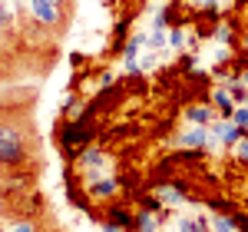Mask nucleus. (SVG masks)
<instances>
[{
  "mask_svg": "<svg viewBox=\"0 0 248 232\" xmlns=\"http://www.w3.org/2000/svg\"><path fill=\"white\" fill-rule=\"evenodd\" d=\"M106 163H109V156L103 153L99 146H86V149H83V153L73 159V169H79V173H90V169H103Z\"/></svg>",
  "mask_w": 248,
  "mask_h": 232,
  "instance_id": "nucleus-6",
  "label": "nucleus"
},
{
  "mask_svg": "<svg viewBox=\"0 0 248 232\" xmlns=\"http://www.w3.org/2000/svg\"><path fill=\"white\" fill-rule=\"evenodd\" d=\"M83 63H86V57H83L79 50H73V53H70V66H83Z\"/></svg>",
  "mask_w": 248,
  "mask_h": 232,
  "instance_id": "nucleus-19",
  "label": "nucleus"
},
{
  "mask_svg": "<svg viewBox=\"0 0 248 232\" xmlns=\"http://www.w3.org/2000/svg\"><path fill=\"white\" fill-rule=\"evenodd\" d=\"M242 47H245V50H248V27H245V30H242Z\"/></svg>",
  "mask_w": 248,
  "mask_h": 232,
  "instance_id": "nucleus-22",
  "label": "nucleus"
},
{
  "mask_svg": "<svg viewBox=\"0 0 248 232\" xmlns=\"http://www.w3.org/2000/svg\"><path fill=\"white\" fill-rule=\"evenodd\" d=\"M186 7H192V10H199V7H205V0H182Z\"/></svg>",
  "mask_w": 248,
  "mask_h": 232,
  "instance_id": "nucleus-21",
  "label": "nucleus"
},
{
  "mask_svg": "<svg viewBox=\"0 0 248 232\" xmlns=\"http://www.w3.org/2000/svg\"><path fill=\"white\" fill-rule=\"evenodd\" d=\"M179 143H182L186 149H205V153H209V126H192V123H186Z\"/></svg>",
  "mask_w": 248,
  "mask_h": 232,
  "instance_id": "nucleus-7",
  "label": "nucleus"
},
{
  "mask_svg": "<svg viewBox=\"0 0 248 232\" xmlns=\"http://www.w3.org/2000/svg\"><path fill=\"white\" fill-rule=\"evenodd\" d=\"M83 189L96 202H109V199H116V196L123 193V176H109V173H103V169H90V173H83Z\"/></svg>",
  "mask_w": 248,
  "mask_h": 232,
  "instance_id": "nucleus-3",
  "label": "nucleus"
},
{
  "mask_svg": "<svg viewBox=\"0 0 248 232\" xmlns=\"http://www.w3.org/2000/svg\"><path fill=\"white\" fill-rule=\"evenodd\" d=\"M235 222H238V232H248V209H245V213L235 209Z\"/></svg>",
  "mask_w": 248,
  "mask_h": 232,
  "instance_id": "nucleus-18",
  "label": "nucleus"
},
{
  "mask_svg": "<svg viewBox=\"0 0 248 232\" xmlns=\"http://www.w3.org/2000/svg\"><path fill=\"white\" fill-rule=\"evenodd\" d=\"M3 209H7V202H3V196H0V215H3Z\"/></svg>",
  "mask_w": 248,
  "mask_h": 232,
  "instance_id": "nucleus-26",
  "label": "nucleus"
},
{
  "mask_svg": "<svg viewBox=\"0 0 248 232\" xmlns=\"http://www.w3.org/2000/svg\"><path fill=\"white\" fill-rule=\"evenodd\" d=\"M212 106L218 110V116H229L232 119V113H235V97H232L229 86H215L212 90Z\"/></svg>",
  "mask_w": 248,
  "mask_h": 232,
  "instance_id": "nucleus-9",
  "label": "nucleus"
},
{
  "mask_svg": "<svg viewBox=\"0 0 248 232\" xmlns=\"http://www.w3.org/2000/svg\"><path fill=\"white\" fill-rule=\"evenodd\" d=\"M116 83H119V80H116L113 70H103V73H99V86H116Z\"/></svg>",
  "mask_w": 248,
  "mask_h": 232,
  "instance_id": "nucleus-17",
  "label": "nucleus"
},
{
  "mask_svg": "<svg viewBox=\"0 0 248 232\" xmlns=\"http://www.w3.org/2000/svg\"><path fill=\"white\" fill-rule=\"evenodd\" d=\"M106 3H109V0H106Z\"/></svg>",
  "mask_w": 248,
  "mask_h": 232,
  "instance_id": "nucleus-28",
  "label": "nucleus"
},
{
  "mask_svg": "<svg viewBox=\"0 0 248 232\" xmlns=\"http://www.w3.org/2000/svg\"><path fill=\"white\" fill-rule=\"evenodd\" d=\"M205 3H209V7H222L225 0H205Z\"/></svg>",
  "mask_w": 248,
  "mask_h": 232,
  "instance_id": "nucleus-23",
  "label": "nucleus"
},
{
  "mask_svg": "<svg viewBox=\"0 0 248 232\" xmlns=\"http://www.w3.org/2000/svg\"><path fill=\"white\" fill-rule=\"evenodd\" d=\"M182 119L192 123V126H209L212 119H218V110L212 106V99H192L182 110Z\"/></svg>",
  "mask_w": 248,
  "mask_h": 232,
  "instance_id": "nucleus-5",
  "label": "nucleus"
},
{
  "mask_svg": "<svg viewBox=\"0 0 248 232\" xmlns=\"http://www.w3.org/2000/svg\"><path fill=\"white\" fill-rule=\"evenodd\" d=\"M242 83H245V90H248V70H242Z\"/></svg>",
  "mask_w": 248,
  "mask_h": 232,
  "instance_id": "nucleus-24",
  "label": "nucleus"
},
{
  "mask_svg": "<svg viewBox=\"0 0 248 232\" xmlns=\"http://www.w3.org/2000/svg\"><path fill=\"white\" fill-rule=\"evenodd\" d=\"M146 47H153V50L169 47V30H166V27H153V33H149V43H146Z\"/></svg>",
  "mask_w": 248,
  "mask_h": 232,
  "instance_id": "nucleus-13",
  "label": "nucleus"
},
{
  "mask_svg": "<svg viewBox=\"0 0 248 232\" xmlns=\"http://www.w3.org/2000/svg\"><path fill=\"white\" fill-rule=\"evenodd\" d=\"M3 173H7V166H3V163H0V182H3V179H7V176H3Z\"/></svg>",
  "mask_w": 248,
  "mask_h": 232,
  "instance_id": "nucleus-25",
  "label": "nucleus"
},
{
  "mask_svg": "<svg viewBox=\"0 0 248 232\" xmlns=\"http://www.w3.org/2000/svg\"><path fill=\"white\" fill-rule=\"evenodd\" d=\"M232 153H235V159H238V163H245V166H248V130L238 136V143L232 146Z\"/></svg>",
  "mask_w": 248,
  "mask_h": 232,
  "instance_id": "nucleus-15",
  "label": "nucleus"
},
{
  "mask_svg": "<svg viewBox=\"0 0 248 232\" xmlns=\"http://www.w3.org/2000/svg\"><path fill=\"white\" fill-rule=\"evenodd\" d=\"M0 232H10V229H7V226H0Z\"/></svg>",
  "mask_w": 248,
  "mask_h": 232,
  "instance_id": "nucleus-27",
  "label": "nucleus"
},
{
  "mask_svg": "<svg viewBox=\"0 0 248 232\" xmlns=\"http://www.w3.org/2000/svg\"><path fill=\"white\" fill-rule=\"evenodd\" d=\"M232 119L242 126V130H248V103L245 106H235V113H232Z\"/></svg>",
  "mask_w": 248,
  "mask_h": 232,
  "instance_id": "nucleus-16",
  "label": "nucleus"
},
{
  "mask_svg": "<svg viewBox=\"0 0 248 232\" xmlns=\"http://www.w3.org/2000/svg\"><path fill=\"white\" fill-rule=\"evenodd\" d=\"M27 10L43 30H60L66 23V0H27Z\"/></svg>",
  "mask_w": 248,
  "mask_h": 232,
  "instance_id": "nucleus-4",
  "label": "nucleus"
},
{
  "mask_svg": "<svg viewBox=\"0 0 248 232\" xmlns=\"http://www.w3.org/2000/svg\"><path fill=\"white\" fill-rule=\"evenodd\" d=\"M162 219L166 215L159 213H149V209H136V232H162Z\"/></svg>",
  "mask_w": 248,
  "mask_h": 232,
  "instance_id": "nucleus-10",
  "label": "nucleus"
},
{
  "mask_svg": "<svg viewBox=\"0 0 248 232\" xmlns=\"http://www.w3.org/2000/svg\"><path fill=\"white\" fill-rule=\"evenodd\" d=\"M212 232H238L235 213H215L212 215Z\"/></svg>",
  "mask_w": 248,
  "mask_h": 232,
  "instance_id": "nucleus-12",
  "label": "nucleus"
},
{
  "mask_svg": "<svg viewBox=\"0 0 248 232\" xmlns=\"http://www.w3.org/2000/svg\"><path fill=\"white\" fill-rule=\"evenodd\" d=\"M96 139V119L90 113L83 116H73V119H60L57 126V143H60V153H63V159L66 163H73L86 146H93Z\"/></svg>",
  "mask_w": 248,
  "mask_h": 232,
  "instance_id": "nucleus-1",
  "label": "nucleus"
},
{
  "mask_svg": "<svg viewBox=\"0 0 248 232\" xmlns=\"http://www.w3.org/2000/svg\"><path fill=\"white\" fill-rule=\"evenodd\" d=\"M0 163L7 169H23L30 163V143L17 123L0 119Z\"/></svg>",
  "mask_w": 248,
  "mask_h": 232,
  "instance_id": "nucleus-2",
  "label": "nucleus"
},
{
  "mask_svg": "<svg viewBox=\"0 0 248 232\" xmlns=\"http://www.w3.org/2000/svg\"><path fill=\"white\" fill-rule=\"evenodd\" d=\"M179 3H182V0H179Z\"/></svg>",
  "mask_w": 248,
  "mask_h": 232,
  "instance_id": "nucleus-29",
  "label": "nucleus"
},
{
  "mask_svg": "<svg viewBox=\"0 0 248 232\" xmlns=\"http://www.w3.org/2000/svg\"><path fill=\"white\" fill-rule=\"evenodd\" d=\"M99 229H103V232H126V229H123V226H113V222H106V219L99 222Z\"/></svg>",
  "mask_w": 248,
  "mask_h": 232,
  "instance_id": "nucleus-20",
  "label": "nucleus"
},
{
  "mask_svg": "<svg viewBox=\"0 0 248 232\" xmlns=\"http://www.w3.org/2000/svg\"><path fill=\"white\" fill-rule=\"evenodd\" d=\"M106 222L123 226L126 232H136V213H133V209H126L123 202H106Z\"/></svg>",
  "mask_w": 248,
  "mask_h": 232,
  "instance_id": "nucleus-8",
  "label": "nucleus"
},
{
  "mask_svg": "<svg viewBox=\"0 0 248 232\" xmlns=\"http://www.w3.org/2000/svg\"><path fill=\"white\" fill-rule=\"evenodd\" d=\"M169 47H175V50H186V47H189V33H186V27H172V30H169Z\"/></svg>",
  "mask_w": 248,
  "mask_h": 232,
  "instance_id": "nucleus-14",
  "label": "nucleus"
},
{
  "mask_svg": "<svg viewBox=\"0 0 248 232\" xmlns=\"http://www.w3.org/2000/svg\"><path fill=\"white\" fill-rule=\"evenodd\" d=\"M3 226H7L10 232H43V229H40V222L33 219V215H10Z\"/></svg>",
  "mask_w": 248,
  "mask_h": 232,
  "instance_id": "nucleus-11",
  "label": "nucleus"
}]
</instances>
